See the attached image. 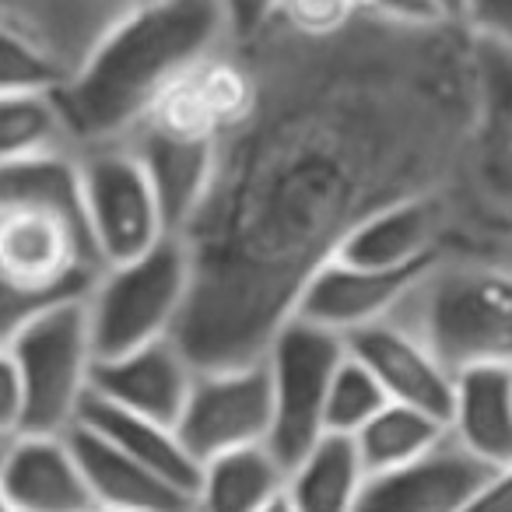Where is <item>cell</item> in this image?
Instances as JSON below:
<instances>
[{
    "label": "cell",
    "mask_w": 512,
    "mask_h": 512,
    "mask_svg": "<svg viewBox=\"0 0 512 512\" xmlns=\"http://www.w3.org/2000/svg\"><path fill=\"white\" fill-rule=\"evenodd\" d=\"M249 120L218 144L179 228L193 285L176 344L197 369L253 362L344 242L393 204L470 190L477 43L463 25L355 18L334 36L267 22L239 43Z\"/></svg>",
    "instance_id": "1"
},
{
    "label": "cell",
    "mask_w": 512,
    "mask_h": 512,
    "mask_svg": "<svg viewBox=\"0 0 512 512\" xmlns=\"http://www.w3.org/2000/svg\"><path fill=\"white\" fill-rule=\"evenodd\" d=\"M228 43L221 0H141L57 85L74 148L123 141L179 74Z\"/></svg>",
    "instance_id": "2"
},
{
    "label": "cell",
    "mask_w": 512,
    "mask_h": 512,
    "mask_svg": "<svg viewBox=\"0 0 512 512\" xmlns=\"http://www.w3.org/2000/svg\"><path fill=\"white\" fill-rule=\"evenodd\" d=\"M390 320L418 337L453 376L512 369V267L442 256L418 274Z\"/></svg>",
    "instance_id": "3"
},
{
    "label": "cell",
    "mask_w": 512,
    "mask_h": 512,
    "mask_svg": "<svg viewBox=\"0 0 512 512\" xmlns=\"http://www.w3.org/2000/svg\"><path fill=\"white\" fill-rule=\"evenodd\" d=\"M190 285V253L179 235H165L134 260L102 267L85 292L95 362L176 334L190 302Z\"/></svg>",
    "instance_id": "4"
},
{
    "label": "cell",
    "mask_w": 512,
    "mask_h": 512,
    "mask_svg": "<svg viewBox=\"0 0 512 512\" xmlns=\"http://www.w3.org/2000/svg\"><path fill=\"white\" fill-rule=\"evenodd\" d=\"M25 390L22 432L64 435L92 393L95 348L85 295L60 299L36 313L8 344Z\"/></svg>",
    "instance_id": "5"
},
{
    "label": "cell",
    "mask_w": 512,
    "mask_h": 512,
    "mask_svg": "<svg viewBox=\"0 0 512 512\" xmlns=\"http://www.w3.org/2000/svg\"><path fill=\"white\" fill-rule=\"evenodd\" d=\"M344 355H348L344 337L302 316H288L274 330L264 351L274 400L267 446L285 463V470L327 435V393Z\"/></svg>",
    "instance_id": "6"
},
{
    "label": "cell",
    "mask_w": 512,
    "mask_h": 512,
    "mask_svg": "<svg viewBox=\"0 0 512 512\" xmlns=\"http://www.w3.org/2000/svg\"><path fill=\"white\" fill-rule=\"evenodd\" d=\"M78 169L88 239L99 267L134 260L172 235L141 158L123 141L78 148Z\"/></svg>",
    "instance_id": "7"
},
{
    "label": "cell",
    "mask_w": 512,
    "mask_h": 512,
    "mask_svg": "<svg viewBox=\"0 0 512 512\" xmlns=\"http://www.w3.org/2000/svg\"><path fill=\"white\" fill-rule=\"evenodd\" d=\"M253 102L256 81L249 71V60L242 57L239 43H228L179 74L151 102V109L134 130L169 137V141L218 148L225 137H232L249 120Z\"/></svg>",
    "instance_id": "8"
},
{
    "label": "cell",
    "mask_w": 512,
    "mask_h": 512,
    "mask_svg": "<svg viewBox=\"0 0 512 512\" xmlns=\"http://www.w3.org/2000/svg\"><path fill=\"white\" fill-rule=\"evenodd\" d=\"M99 256L81 221L43 207H0V274L36 299L85 295Z\"/></svg>",
    "instance_id": "9"
},
{
    "label": "cell",
    "mask_w": 512,
    "mask_h": 512,
    "mask_svg": "<svg viewBox=\"0 0 512 512\" xmlns=\"http://www.w3.org/2000/svg\"><path fill=\"white\" fill-rule=\"evenodd\" d=\"M271 418V372L260 355L253 362L197 369L176 432L186 453L204 463L232 449L267 446Z\"/></svg>",
    "instance_id": "10"
},
{
    "label": "cell",
    "mask_w": 512,
    "mask_h": 512,
    "mask_svg": "<svg viewBox=\"0 0 512 512\" xmlns=\"http://www.w3.org/2000/svg\"><path fill=\"white\" fill-rule=\"evenodd\" d=\"M488 474L491 467L446 435L418 460L365 477L355 512H467Z\"/></svg>",
    "instance_id": "11"
},
{
    "label": "cell",
    "mask_w": 512,
    "mask_h": 512,
    "mask_svg": "<svg viewBox=\"0 0 512 512\" xmlns=\"http://www.w3.org/2000/svg\"><path fill=\"white\" fill-rule=\"evenodd\" d=\"M477 43V39H474ZM477 120L470 137V190L512 235V57L477 43Z\"/></svg>",
    "instance_id": "12"
},
{
    "label": "cell",
    "mask_w": 512,
    "mask_h": 512,
    "mask_svg": "<svg viewBox=\"0 0 512 512\" xmlns=\"http://www.w3.org/2000/svg\"><path fill=\"white\" fill-rule=\"evenodd\" d=\"M0 498L22 512H99L67 432H18L0 442Z\"/></svg>",
    "instance_id": "13"
},
{
    "label": "cell",
    "mask_w": 512,
    "mask_h": 512,
    "mask_svg": "<svg viewBox=\"0 0 512 512\" xmlns=\"http://www.w3.org/2000/svg\"><path fill=\"white\" fill-rule=\"evenodd\" d=\"M193 376H197V365L186 358L176 337H165L127 355L95 362L92 397L176 428L186 397H190Z\"/></svg>",
    "instance_id": "14"
},
{
    "label": "cell",
    "mask_w": 512,
    "mask_h": 512,
    "mask_svg": "<svg viewBox=\"0 0 512 512\" xmlns=\"http://www.w3.org/2000/svg\"><path fill=\"white\" fill-rule=\"evenodd\" d=\"M344 344H348L351 358H358L369 369L386 400L418 407L442 421L449 418L456 376L400 323L379 320L344 337Z\"/></svg>",
    "instance_id": "15"
},
{
    "label": "cell",
    "mask_w": 512,
    "mask_h": 512,
    "mask_svg": "<svg viewBox=\"0 0 512 512\" xmlns=\"http://www.w3.org/2000/svg\"><path fill=\"white\" fill-rule=\"evenodd\" d=\"M421 271L425 267L372 271V267H358L348 264V260H330L327 267L313 274L292 316H302V320L316 323V327L330 330L337 337H351L355 330L390 320L393 309L400 306V299L418 281Z\"/></svg>",
    "instance_id": "16"
},
{
    "label": "cell",
    "mask_w": 512,
    "mask_h": 512,
    "mask_svg": "<svg viewBox=\"0 0 512 512\" xmlns=\"http://www.w3.org/2000/svg\"><path fill=\"white\" fill-rule=\"evenodd\" d=\"M141 0H0V22L29 36L60 74H71Z\"/></svg>",
    "instance_id": "17"
},
{
    "label": "cell",
    "mask_w": 512,
    "mask_h": 512,
    "mask_svg": "<svg viewBox=\"0 0 512 512\" xmlns=\"http://www.w3.org/2000/svg\"><path fill=\"white\" fill-rule=\"evenodd\" d=\"M99 512H193V495L85 425L67 428Z\"/></svg>",
    "instance_id": "18"
},
{
    "label": "cell",
    "mask_w": 512,
    "mask_h": 512,
    "mask_svg": "<svg viewBox=\"0 0 512 512\" xmlns=\"http://www.w3.org/2000/svg\"><path fill=\"white\" fill-rule=\"evenodd\" d=\"M446 428L484 467L512 463V369L460 372Z\"/></svg>",
    "instance_id": "19"
},
{
    "label": "cell",
    "mask_w": 512,
    "mask_h": 512,
    "mask_svg": "<svg viewBox=\"0 0 512 512\" xmlns=\"http://www.w3.org/2000/svg\"><path fill=\"white\" fill-rule=\"evenodd\" d=\"M123 144L141 158L144 172H148L151 186H155L158 204H162L165 225L176 235L193 218L207 186H211L218 148L169 141V137L144 134V130H134L130 137H123Z\"/></svg>",
    "instance_id": "20"
},
{
    "label": "cell",
    "mask_w": 512,
    "mask_h": 512,
    "mask_svg": "<svg viewBox=\"0 0 512 512\" xmlns=\"http://www.w3.org/2000/svg\"><path fill=\"white\" fill-rule=\"evenodd\" d=\"M74 425L92 428L95 435L109 439L113 446H120L123 453L141 460L144 467L162 474L165 481L183 488L186 495H193V488H197L200 463L186 453L183 439H179V432L172 425L141 418V414H130V411H123V407H113V404H106V400L92 397V393H88L85 407H81Z\"/></svg>",
    "instance_id": "21"
},
{
    "label": "cell",
    "mask_w": 512,
    "mask_h": 512,
    "mask_svg": "<svg viewBox=\"0 0 512 512\" xmlns=\"http://www.w3.org/2000/svg\"><path fill=\"white\" fill-rule=\"evenodd\" d=\"M288 470L271 446H246L200 463L193 512H264L285 495Z\"/></svg>",
    "instance_id": "22"
},
{
    "label": "cell",
    "mask_w": 512,
    "mask_h": 512,
    "mask_svg": "<svg viewBox=\"0 0 512 512\" xmlns=\"http://www.w3.org/2000/svg\"><path fill=\"white\" fill-rule=\"evenodd\" d=\"M365 467L348 435H323L299 463L288 467L285 495L295 512H355Z\"/></svg>",
    "instance_id": "23"
},
{
    "label": "cell",
    "mask_w": 512,
    "mask_h": 512,
    "mask_svg": "<svg viewBox=\"0 0 512 512\" xmlns=\"http://www.w3.org/2000/svg\"><path fill=\"white\" fill-rule=\"evenodd\" d=\"M446 435H449V428L442 418L418 411V407L386 400V404L351 435V442H355V449H358L365 477H372V474H386V470H397V467H404V463L418 460L428 449L439 446Z\"/></svg>",
    "instance_id": "24"
},
{
    "label": "cell",
    "mask_w": 512,
    "mask_h": 512,
    "mask_svg": "<svg viewBox=\"0 0 512 512\" xmlns=\"http://www.w3.org/2000/svg\"><path fill=\"white\" fill-rule=\"evenodd\" d=\"M0 207H43L85 225L78 151H43L0 169ZM88 228V225H85Z\"/></svg>",
    "instance_id": "25"
},
{
    "label": "cell",
    "mask_w": 512,
    "mask_h": 512,
    "mask_svg": "<svg viewBox=\"0 0 512 512\" xmlns=\"http://www.w3.org/2000/svg\"><path fill=\"white\" fill-rule=\"evenodd\" d=\"M78 151L53 92L0 95V169L43 151Z\"/></svg>",
    "instance_id": "26"
},
{
    "label": "cell",
    "mask_w": 512,
    "mask_h": 512,
    "mask_svg": "<svg viewBox=\"0 0 512 512\" xmlns=\"http://www.w3.org/2000/svg\"><path fill=\"white\" fill-rule=\"evenodd\" d=\"M383 404L386 393L369 376V369L358 358H351L348 351L344 362L337 365L334 383H330L327 393V435H348L351 439Z\"/></svg>",
    "instance_id": "27"
},
{
    "label": "cell",
    "mask_w": 512,
    "mask_h": 512,
    "mask_svg": "<svg viewBox=\"0 0 512 512\" xmlns=\"http://www.w3.org/2000/svg\"><path fill=\"white\" fill-rule=\"evenodd\" d=\"M64 81L60 67L15 25L0 22V95L53 92Z\"/></svg>",
    "instance_id": "28"
},
{
    "label": "cell",
    "mask_w": 512,
    "mask_h": 512,
    "mask_svg": "<svg viewBox=\"0 0 512 512\" xmlns=\"http://www.w3.org/2000/svg\"><path fill=\"white\" fill-rule=\"evenodd\" d=\"M355 18L348 0H278L271 22L295 36H334Z\"/></svg>",
    "instance_id": "29"
},
{
    "label": "cell",
    "mask_w": 512,
    "mask_h": 512,
    "mask_svg": "<svg viewBox=\"0 0 512 512\" xmlns=\"http://www.w3.org/2000/svg\"><path fill=\"white\" fill-rule=\"evenodd\" d=\"M463 29L481 46L502 50L512 57V0H467Z\"/></svg>",
    "instance_id": "30"
},
{
    "label": "cell",
    "mask_w": 512,
    "mask_h": 512,
    "mask_svg": "<svg viewBox=\"0 0 512 512\" xmlns=\"http://www.w3.org/2000/svg\"><path fill=\"white\" fill-rule=\"evenodd\" d=\"M25 425V390L18 365L8 348H0V442L18 435Z\"/></svg>",
    "instance_id": "31"
},
{
    "label": "cell",
    "mask_w": 512,
    "mask_h": 512,
    "mask_svg": "<svg viewBox=\"0 0 512 512\" xmlns=\"http://www.w3.org/2000/svg\"><path fill=\"white\" fill-rule=\"evenodd\" d=\"M46 306H53V302L36 299V295L22 292V288L11 285V281L0 274V348H8L11 337H15L18 330H22L25 323L32 320V316L43 313Z\"/></svg>",
    "instance_id": "32"
},
{
    "label": "cell",
    "mask_w": 512,
    "mask_h": 512,
    "mask_svg": "<svg viewBox=\"0 0 512 512\" xmlns=\"http://www.w3.org/2000/svg\"><path fill=\"white\" fill-rule=\"evenodd\" d=\"M221 8H225L228 29H232L235 43H242V39L256 36V32L271 22L274 11H278V0H221Z\"/></svg>",
    "instance_id": "33"
},
{
    "label": "cell",
    "mask_w": 512,
    "mask_h": 512,
    "mask_svg": "<svg viewBox=\"0 0 512 512\" xmlns=\"http://www.w3.org/2000/svg\"><path fill=\"white\" fill-rule=\"evenodd\" d=\"M467 512H512V463L491 470Z\"/></svg>",
    "instance_id": "34"
},
{
    "label": "cell",
    "mask_w": 512,
    "mask_h": 512,
    "mask_svg": "<svg viewBox=\"0 0 512 512\" xmlns=\"http://www.w3.org/2000/svg\"><path fill=\"white\" fill-rule=\"evenodd\" d=\"M442 11H446V18L449 22H456V25H463V8H467V0H435Z\"/></svg>",
    "instance_id": "35"
},
{
    "label": "cell",
    "mask_w": 512,
    "mask_h": 512,
    "mask_svg": "<svg viewBox=\"0 0 512 512\" xmlns=\"http://www.w3.org/2000/svg\"><path fill=\"white\" fill-rule=\"evenodd\" d=\"M264 512H295V505L288 502V495H278V498H274L271 505H267Z\"/></svg>",
    "instance_id": "36"
},
{
    "label": "cell",
    "mask_w": 512,
    "mask_h": 512,
    "mask_svg": "<svg viewBox=\"0 0 512 512\" xmlns=\"http://www.w3.org/2000/svg\"><path fill=\"white\" fill-rule=\"evenodd\" d=\"M0 512H22V509H15V505H8L4 498H0Z\"/></svg>",
    "instance_id": "37"
}]
</instances>
